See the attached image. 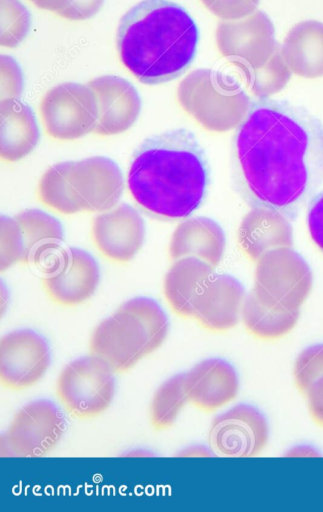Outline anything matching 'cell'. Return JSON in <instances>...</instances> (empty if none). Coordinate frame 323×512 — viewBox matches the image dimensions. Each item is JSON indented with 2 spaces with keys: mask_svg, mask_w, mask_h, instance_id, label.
Segmentation results:
<instances>
[{
  "mask_svg": "<svg viewBox=\"0 0 323 512\" xmlns=\"http://www.w3.org/2000/svg\"><path fill=\"white\" fill-rule=\"evenodd\" d=\"M45 339L29 329L12 331L1 338L0 378L3 387L21 391L35 385L50 365Z\"/></svg>",
  "mask_w": 323,
  "mask_h": 512,
  "instance_id": "4fadbf2b",
  "label": "cell"
},
{
  "mask_svg": "<svg viewBox=\"0 0 323 512\" xmlns=\"http://www.w3.org/2000/svg\"><path fill=\"white\" fill-rule=\"evenodd\" d=\"M176 97L192 119L205 130L216 133L237 128L252 104L235 79L208 68L189 73L180 82Z\"/></svg>",
  "mask_w": 323,
  "mask_h": 512,
  "instance_id": "5b68a950",
  "label": "cell"
},
{
  "mask_svg": "<svg viewBox=\"0 0 323 512\" xmlns=\"http://www.w3.org/2000/svg\"><path fill=\"white\" fill-rule=\"evenodd\" d=\"M127 186L148 216L162 221L187 218L203 203L209 165L195 135L184 128L145 139L133 153Z\"/></svg>",
  "mask_w": 323,
  "mask_h": 512,
  "instance_id": "7a4b0ae2",
  "label": "cell"
},
{
  "mask_svg": "<svg viewBox=\"0 0 323 512\" xmlns=\"http://www.w3.org/2000/svg\"><path fill=\"white\" fill-rule=\"evenodd\" d=\"M30 27L28 10L19 0H1V46L16 47Z\"/></svg>",
  "mask_w": 323,
  "mask_h": 512,
  "instance_id": "f1b7e54d",
  "label": "cell"
},
{
  "mask_svg": "<svg viewBox=\"0 0 323 512\" xmlns=\"http://www.w3.org/2000/svg\"><path fill=\"white\" fill-rule=\"evenodd\" d=\"M104 0H65L56 15L70 21H83L99 12Z\"/></svg>",
  "mask_w": 323,
  "mask_h": 512,
  "instance_id": "836d02e7",
  "label": "cell"
},
{
  "mask_svg": "<svg viewBox=\"0 0 323 512\" xmlns=\"http://www.w3.org/2000/svg\"><path fill=\"white\" fill-rule=\"evenodd\" d=\"M307 227L312 241L323 252V191L310 201Z\"/></svg>",
  "mask_w": 323,
  "mask_h": 512,
  "instance_id": "e575fe53",
  "label": "cell"
},
{
  "mask_svg": "<svg viewBox=\"0 0 323 512\" xmlns=\"http://www.w3.org/2000/svg\"><path fill=\"white\" fill-rule=\"evenodd\" d=\"M249 91L260 99L280 92L289 82L291 71L277 47L268 61L257 68L239 69Z\"/></svg>",
  "mask_w": 323,
  "mask_h": 512,
  "instance_id": "83f0119b",
  "label": "cell"
},
{
  "mask_svg": "<svg viewBox=\"0 0 323 512\" xmlns=\"http://www.w3.org/2000/svg\"><path fill=\"white\" fill-rule=\"evenodd\" d=\"M292 227L284 215L263 208H252L238 230V244L244 254L257 261L265 252L291 247Z\"/></svg>",
  "mask_w": 323,
  "mask_h": 512,
  "instance_id": "ffe728a7",
  "label": "cell"
},
{
  "mask_svg": "<svg viewBox=\"0 0 323 512\" xmlns=\"http://www.w3.org/2000/svg\"><path fill=\"white\" fill-rule=\"evenodd\" d=\"M144 221L132 206L122 203L94 217L91 239L96 249L109 261L129 262L142 247Z\"/></svg>",
  "mask_w": 323,
  "mask_h": 512,
  "instance_id": "5bb4252c",
  "label": "cell"
},
{
  "mask_svg": "<svg viewBox=\"0 0 323 512\" xmlns=\"http://www.w3.org/2000/svg\"><path fill=\"white\" fill-rule=\"evenodd\" d=\"M97 99L98 118L92 131L98 136L125 132L137 120L141 99L135 87L126 79L104 75L87 83Z\"/></svg>",
  "mask_w": 323,
  "mask_h": 512,
  "instance_id": "9a60e30c",
  "label": "cell"
},
{
  "mask_svg": "<svg viewBox=\"0 0 323 512\" xmlns=\"http://www.w3.org/2000/svg\"><path fill=\"white\" fill-rule=\"evenodd\" d=\"M168 327L155 300L132 298L95 327L89 354L106 361L115 373L126 372L163 344Z\"/></svg>",
  "mask_w": 323,
  "mask_h": 512,
  "instance_id": "277c9868",
  "label": "cell"
},
{
  "mask_svg": "<svg viewBox=\"0 0 323 512\" xmlns=\"http://www.w3.org/2000/svg\"><path fill=\"white\" fill-rule=\"evenodd\" d=\"M1 160L16 162L37 145L39 129L32 109L19 99L1 101Z\"/></svg>",
  "mask_w": 323,
  "mask_h": 512,
  "instance_id": "603a6c76",
  "label": "cell"
},
{
  "mask_svg": "<svg viewBox=\"0 0 323 512\" xmlns=\"http://www.w3.org/2000/svg\"><path fill=\"white\" fill-rule=\"evenodd\" d=\"M24 243V263L46 265L60 250L63 229L53 216L27 209L15 215Z\"/></svg>",
  "mask_w": 323,
  "mask_h": 512,
  "instance_id": "cb8c5ba5",
  "label": "cell"
},
{
  "mask_svg": "<svg viewBox=\"0 0 323 512\" xmlns=\"http://www.w3.org/2000/svg\"><path fill=\"white\" fill-rule=\"evenodd\" d=\"M24 243L15 218L1 216V271L16 263H24Z\"/></svg>",
  "mask_w": 323,
  "mask_h": 512,
  "instance_id": "4dcf8cb0",
  "label": "cell"
},
{
  "mask_svg": "<svg viewBox=\"0 0 323 512\" xmlns=\"http://www.w3.org/2000/svg\"><path fill=\"white\" fill-rule=\"evenodd\" d=\"M231 170L249 207L294 220L323 183V123L284 101L252 103L233 137Z\"/></svg>",
  "mask_w": 323,
  "mask_h": 512,
  "instance_id": "6da1fadb",
  "label": "cell"
},
{
  "mask_svg": "<svg viewBox=\"0 0 323 512\" xmlns=\"http://www.w3.org/2000/svg\"><path fill=\"white\" fill-rule=\"evenodd\" d=\"M305 396L312 420L323 428V377L308 389Z\"/></svg>",
  "mask_w": 323,
  "mask_h": 512,
  "instance_id": "d590c367",
  "label": "cell"
},
{
  "mask_svg": "<svg viewBox=\"0 0 323 512\" xmlns=\"http://www.w3.org/2000/svg\"><path fill=\"white\" fill-rule=\"evenodd\" d=\"M299 310H286L261 303L253 291L246 295L241 319L249 334L262 340H276L296 325Z\"/></svg>",
  "mask_w": 323,
  "mask_h": 512,
  "instance_id": "484cf974",
  "label": "cell"
},
{
  "mask_svg": "<svg viewBox=\"0 0 323 512\" xmlns=\"http://www.w3.org/2000/svg\"><path fill=\"white\" fill-rule=\"evenodd\" d=\"M268 439L269 429L264 416L248 404L236 405L215 417L208 434L211 451L227 457L258 455Z\"/></svg>",
  "mask_w": 323,
  "mask_h": 512,
  "instance_id": "7c38bea8",
  "label": "cell"
},
{
  "mask_svg": "<svg viewBox=\"0 0 323 512\" xmlns=\"http://www.w3.org/2000/svg\"><path fill=\"white\" fill-rule=\"evenodd\" d=\"M36 7L53 13L61 7L65 0H29Z\"/></svg>",
  "mask_w": 323,
  "mask_h": 512,
  "instance_id": "8d00e7d4",
  "label": "cell"
},
{
  "mask_svg": "<svg viewBox=\"0 0 323 512\" xmlns=\"http://www.w3.org/2000/svg\"><path fill=\"white\" fill-rule=\"evenodd\" d=\"M23 77L18 63L8 55H1V101L19 99Z\"/></svg>",
  "mask_w": 323,
  "mask_h": 512,
  "instance_id": "d6a6232c",
  "label": "cell"
},
{
  "mask_svg": "<svg viewBox=\"0 0 323 512\" xmlns=\"http://www.w3.org/2000/svg\"><path fill=\"white\" fill-rule=\"evenodd\" d=\"M39 116L50 138L75 140L93 131L98 118L97 99L88 84L61 83L43 95Z\"/></svg>",
  "mask_w": 323,
  "mask_h": 512,
  "instance_id": "ba28073f",
  "label": "cell"
},
{
  "mask_svg": "<svg viewBox=\"0 0 323 512\" xmlns=\"http://www.w3.org/2000/svg\"><path fill=\"white\" fill-rule=\"evenodd\" d=\"M65 418L48 400H36L23 406L1 436L2 456L38 457L47 454L65 431Z\"/></svg>",
  "mask_w": 323,
  "mask_h": 512,
  "instance_id": "9c48e42d",
  "label": "cell"
},
{
  "mask_svg": "<svg viewBox=\"0 0 323 512\" xmlns=\"http://www.w3.org/2000/svg\"><path fill=\"white\" fill-rule=\"evenodd\" d=\"M290 71L300 77L323 76V23L306 20L294 25L280 48Z\"/></svg>",
  "mask_w": 323,
  "mask_h": 512,
  "instance_id": "7402d4cb",
  "label": "cell"
},
{
  "mask_svg": "<svg viewBox=\"0 0 323 512\" xmlns=\"http://www.w3.org/2000/svg\"><path fill=\"white\" fill-rule=\"evenodd\" d=\"M73 161L54 164L40 178L37 199L49 209L71 215L85 211L72 180Z\"/></svg>",
  "mask_w": 323,
  "mask_h": 512,
  "instance_id": "d4e9b609",
  "label": "cell"
},
{
  "mask_svg": "<svg viewBox=\"0 0 323 512\" xmlns=\"http://www.w3.org/2000/svg\"><path fill=\"white\" fill-rule=\"evenodd\" d=\"M187 402L185 373L166 380L156 390L150 404L149 416L152 427L155 430L170 428Z\"/></svg>",
  "mask_w": 323,
  "mask_h": 512,
  "instance_id": "4316f807",
  "label": "cell"
},
{
  "mask_svg": "<svg viewBox=\"0 0 323 512\" xmlns=\"http://www.w3.org/2000/svg\"><path fill=\"white\" fill-rule=\"evenodd\" d=\"M225 249V235L221 226L208 217H194L181 222L172 234L169 257L176 261L196 257L216 267Z\"/></svg>",
  "mask_w": 323,
  "mask_h": 512,
  "instance_id": "d6986e66",
  "label": "cell"
},
{
  "mask_svg": "<svg viewBox=\"0 0 323 512\" xmlns=\"http://www.w3.org/2000/svg\"><path fill=\"white\" fill-rule=\"evenodd\" d=\"M213 273V266L196 257L174 261L166 273L163 292L177 316L193 319L196 301Z\"/></svg>",
  "mask_w": 323,
  "mask_h": 512,
  "instance_id": "44dd1931",
  "label": "cell"
},
{
  "mask_svg": "<svg viewBox=\"0 0 323 512\" xmlns=\"http://www.w3.org/2000/svg\"><path fill=\"white\" fill-rule=\"evenodd\" d=\"M198 42L189 13L168 0H142L121 18L116 47L123 66L141 83L156 85L180 76Z\"/></svg>",
  "mask_w": 323,
  "mask_h": 512,
  "instance_id": "3957f363",
  "label": "cell"
},
{
  "mask_svg": "<svg viewBox=\"0 0 323 512\" xmlns=\"http://www.w3.org/2000/svg\"><path fill=\"white\" fill-rule=\"evenodd\" d=\"M245 298L244 287L236 278L213 273L196 301L193 319L210 332L231 330L241 318Z\"/></svg>",
  "mask_w": 323,
  "mask_h": 512,
  "instance_id": "2e32d148",
  "label": "cell"
},
{
  "mask_svg": "<svg viewBox=\"0 0 323 512\" xmlns=\"http://www.w3.org/2000/svg\"><path fill=\"white\" fill-rule=\"evenodd\" d=\"M215 42L219 53L238 69L262 66L278 47L274 25L260 10L242 19L219 22Z\"/></svg>",
  "mask_w": 323,
  "mask_h": 512,
  "instance_id": "30bf717a",
  "label": "cell"
},
{
  "mask_svg": "<svg viewBox=\"0 0 323 512\" xmlns=\"http://www.w3.org/2000/svg\"><path fill=\"white\" fill-rule=\"evenodd\" d=\"M185 388L188 402L203 412H213L237 396L239 382L231 364L212 358L185 373Z\"/></svg>",
  "mask_w": 323,
  "mask_h": 512,
  "instance_id": "ac0fdd59",
  "label": "cell"
},
{
  "mask_svg": "<svg viewBox=\"0 0 323 512\" xmlns=\"http://www.w3.org/2000/svg\"><path fill=\"white\" fill-rule=\"evenodd\" d=\"M214 16L222 20H238L256 11L260 0H200Z\"/></svg>",
  "mask_w": 323,
  "mask_h": 512,
  "instance_id": "1f68e13d",
  "label": "cell"
},
{
  "mask_svg": "<svg viewBox=\"0 0 323 512\" xmlns=\"http://www.w3.org/2000/svg\"><path fill=\"white\" fill-rule=\"evenodd\" d=\"M323 377V344L310 346L297 357L293 378L297 390L305 396L308 389Z\"/></svg>",
  "mask_w": 323,
  "mask_h": 512,
  "instance_id": "f546056e",
  "label": "cell"
},
{
  "mask_svg": "<svg viewBox=\"0 0 323 512\" xmlns=\"http://www.w3.org/2000/svg\"><path fill=\"white\" fill-rule=\"evenodd\" d=\"M72 180L86 212H104L118 203L123 175L118 165L104 156L74 162Z\"/></svg>",
  "mask_w": 323,
  "mask_h": 512,
  "instance_id": "e0dca14e",
  "label": "cell"
},
{
  "mask_svg": "<svg viewBox=\"0 0 323 512\" xmlns=\"http://www.w3.org/2000/svg\"><path fill=\"white\" fill-rule=\"evenodd\" d=\"M253 293L268 306L299 310L312 288V273L290 247L265 252L256 261Z\"/></svg>",
  "mask_w": 323,
  "mask_h": 512,
  "instance_id": "8992f818",
  "label": "cell"
},
{
  "mask_svg": "<svg viewBox=\"0 0 323 512\" xmlns=\"http://www.w3.org/2000/svg\"><path fill=\"white\" fill-rule=\"evenodd\" d=\"M45 268L43 289L48 298L59 306L82 304L91 298L99 284L96 260L80 248L61 249Z\"/></svg>",
  "mask_w": 323,
  "mask_h": 512,
  "instance_id": "8fae6325",
  "label": "cell"
},
{
  "mask_svg": "<svg viewBox=\"0 0 323 512\" xmlns=\"http://www.w3.org/2000/svg\"><path fill=\"white\" fill-rule=\"evenodd\" d=\"M114 371L103 359L88 355L68 363L56 382V396L73 417L99 416L115 394Z\"/></svg>",
  "mask_w": 323,
  "mask_h": 512,
  "instance_id": "52a82bcc",
  "label": "cell"
}]
</instances>
